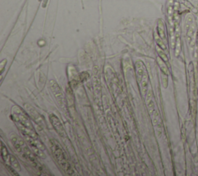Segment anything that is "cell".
Wrapping results in <instances>:
<instances>
[{"label": "cell", "instance_id": "cell-1", "mask_svg": "<svg viewBox=\"0 0 198 176\" xmlns=\"http://www.w3.org/2000/svg\"><path fill=\"white\" fill-rule=\"evenodd\" d=\"M11 117L23 135L33 138H38L37 133L33 128L30 118L21 107L14 106L12 108Z\"/></svg>", "mask_w": 198, "mask_h": 176}, {"label": "cell", "instance_id": "cell-2", "mask_svg": "<svg viewBox=\"0 0 198 176\" xmlns=\"http://www.w3.org/2000/svg\"><path fill=\"white\" fill-rule=\"evenodd\" d=\"M11 141L16 148V150H17V152H19L22 157H23L24 159H26V162H28L33 168H35L40 172H43V173L45 172L44 167H43L42 164L36 160L35 156L33 155V153L31 151V149H30L26 145V144L23 139L17 137L16 134L13 133L11 136Z\"/></svg>", "mask_w": 198, "mask_h": 176}, {"label": "cell", "instance_id": "cell-3", "mask_svg": "<svg viewBox=\"0 0 198 176\" xmlns=\"http://www.w3.org/2000/svg\"><path fill=\"white\" fill-rule=\"evenodd\" d=\"M51 149L54 153V157L57 162L58 163L60 168L64 170L67 174L69 175H73L74 171L71 166V164H69L68 161L67 160L66 156L64 155V151L61 150V148H60V146L57 144L56 142L52 141L51 142Z\"/></svg>", "mask_w": 198, "mask_h": 176}, {"label": "cell", "instance_id": "cell-4", "mask_svg": "<svg viewBox=\"0 0 198 176\" xmlns=\"http://www.w3.org/2000/svg\"><path fill=\"white\" fill-rule=\"evenodd\" d=\"M135 69H136V75L138 81L140 85V88L142 94H145L146 89H147V86H148V74L146 72V69L144 66L143 63L141 61H138L135 64Z\"/></svg>", "mask_w": 198, "mask_h": 176}, {"label": "cell", "instance_id": "cell-5", "mask_svg": "<svg viewBox=\"0 0 198 176\" xmlns=\"http://www.w3.org/2000/svg\"><path fill=\"white\" fill-rule=\"evenodd\" d=\"M50 88L52 91L53 95H54L55 99L59 105V106L61 109L65 108V101H64V93L62 92L61 88H60L59 85L54 81V80H50L49 82Z\"/></svg>", "mask_w": 198, "mask_h": 176}, {"label": "cell", "instance_id": "cell-6", "mask_svg": "<svg viewBox=\"0 0 198 176\" xmlns=\"http://www.w3.org/2000/svg\"><path fill=\"white\" fill-rule=\"evenodd\" d=\"M50 120L51 122L52 126H54V128L57 133L59 134L60 137H65L66 135V132L64 130V127L63 126V124L59 119V118L54 114H50Z\"/></svg>", "mask_w": 198, "mask_h": 176}, {"label": "cell", "instance_id": "cell-7", "mask_svg": "<svg viewBox=\"0 0 198 176\" xmlns=\"http://www.w3.org/2000/svg\"><path fill=\"white\" fill-rule=\"evenodd\" d=\"M26 111H27V113H29V115H30V117L36 124H38V125H40V126H44V119L43 118L42 116H41V115H40L33 106H30V105L28 104L26 105Z\"/></svg>", "mask_w": 198, "mask_h": 176}, {"label": "cell", "instance_id": "cell-8", "mask_svg": "<svg viewBox=\"0 0 198 176\" xmlns=\"http://www.w3.org/2000/svg\"><path fill=\"white\" fill-rule=\"evenodd\" d=\"M7 167H12V168H13L15 171H20V166H19V164L18 161L16 160V158L13 156V155H10V163L8 165H6Z\"/></svg>", "mask_w": 198, "mask_h": 176}, {"label": "cell", "instance_id": "cell-9", "mask_svg": "<svg viewBox=\"0 0 198 176\" xmlns=\"http://www.w3.org/2000/svg\"><path fill=\"white\" fill-rule=\"evenodd\" d=\"M1 153H2V158H3V162H5L6 164L8 165L10 163V155L8 152L7 148L4 146L3 142H2V149H1Z\"/></svg>", "mask_w": 198, "mask_h": 176}, {"label": "cell", "instance_id": "cell-10", "mask_svg": "<svg viewBox=\"0 0 198 176\" xmlns=\"http://www.w3.org/2000/svg\"><path fill=\"white\" fill-rule=\"evenodd\" d=\"M158 62L159 64H160V68L161 69L163 70V72H164L166 73V74H168V70H167V68L166 67V65L164 64V63H163L162 61H160V59H158Z\"/></svg>", "mask_w": 198, "mask_h": 176}, {"label": "cell", "instance_id": "cell-11", "mask_svg": "<svg viewBox=\"0 0 198 176\" xmlns=\"http://www.w3.org/2000/svg\"><path fill=\"white\" fill-rule=\"evenodd\" d=\"M4 61H5V60H4ZM4 61H3L2 62V63H1V65H2V69H1V72H3V69H4V64H3V63H4Z\"/></svg>", "mask_w": 198, "mask_h": 176}]
</instances>
